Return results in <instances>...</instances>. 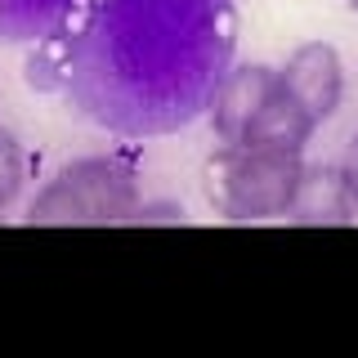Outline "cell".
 Instances as JSON below:
<instances>
[{"label":"cell","instance_id":"6da1fadb","mask_svg":"<svg viewBox=\"0 0 358 358\" xmlns=\"http://www.w3.org/2000/svg\"><path fill=\"white\" fill-rule=\"evenodd\" d=\"M233 50V0H72L31 45L22 76L94 126L152 139L206 117Z\"/></svg>","mask_w":358,"mask_h":358},{"label":"cell","instance_id":"7a4b0ae2","mask_svg":"<svg viewBox=\"0 0 358 358\" xmlns=\"http://www.w3.org/2000/svg\"><path fill=\"white\" fill-rule=\"evenodd\" d=\"M139 201V175L121 157H81L41 188L22 220L31 229H108L130 224Z\"/></svg>","mask_w":358,"mask_h":358},{"label":"cell","instance_id":"3957f363","mask_svg":"<svg viewBox=\"0 0 358 358\" xmlns=\"http://www.w3.org/2000/svg\"><path fill=\"white\" fill-rule=\"evenodd\" d=\"M305 162L300 152H251L224 143L220 157L206 162V201L229 224L282 220L300 188Z\"/></svg>","mask_w":358,"mask_h":358},{"label":"cell","instance_id":"277c9868","mask_svg":"<svg viewBox=\"0 0 358 358\" xmlns=\"http://www.w3.org/2000/svg\"><path fill=\"white\" fill-rule=\"evenodd\" d=\"M291 94L305 103L318 121H327L345 99V63H341V50L331 41H305L291 50L287 67L278 72Z\"/></svg>","mask_w":358,"mask_h":358},{"label":"cell","instance_id":"5b68a950","mask_svg":"<svg viewBox=\"0 0 358 358\" xmlns=\"http://www.w3.org/2000/svg\"><path fill=\"white\" fill-rule=\"evenodd\" d=\"M273 90H278L273 67H264V63L229 67L220 90H215V99H210V108H206V121H210V130H215V139L220 143H242L251 117L264 108V99L273 94Z\"/></svg>","mask_w":358,"mask_h":358},{"label":"cell","instance_id":"8992f818","mask_svg":"<svg viewBox=\"0 0 358 358\" xmlns=\"http://www.w3.org/2000/svg\"><path fill=\"white\" fill-rule=\"evenodd\" d=\"M318 126L322 121L278 81V90L264 99V108L251 117V126H246L238 148H251V152H305V143L313 139Z\"/></svg>","mask_w":358,"mask_h":358},{"label":"cell","instance_id":"52a82bcc","mask_svg":"<svg viewBox=\"0 0 358 358\" xmlns=\"http://www.w3.org/2000/svg\"><path fill=\"white\" fill-rule=\"evenodd\" d=\"M354 215L358 210L341 166H305L291 210L282 220L296 224V229H345V224H354Z\"/></svg>","mask_w":358,"mask_h":358},{"label":"cell","instance_id":"ba28073f","mask_svg":"<svg viewBox=\"0 0 358 358\" xmlns=\"http://www.w3.org/2000/svg\"><path fill=\"white\" fill-rule=\"evenodd\" d=\"M72 0H0V41L9 45H36L59 27Z\"/></svg>","mask_w":358,"mask_h":358},{"label":"cell","instance_id":"9c48e42d","mask_svg":"<svg viewBox=\"0 0 358 358\" xmlns=\"http://www.w3.org/2000/svg\"><path fill=\"white\" fill-rule=\"evenodd\" d=\"M22 179H27V152H22V143H18L14 130L0 126V210L14 206Z\"/></svg>","mask_w":358,"mask_h":358},{"label":"cell","instance_id":"30bf717a","mask_svg":"<svg viewBox=\"0 0 358 358\" xmlns=\"http://www.w3.org/2000/svg\"><path fill=\"white\" fill-rule=\"evenodd\" d=\"M130 224H143V229H152V224H171V229H184L188 224V210L179 206V201H139L134 206Z\"/></svg>","mask_w":358,"mask_h":358},{"label":"cell","instance_id":"8fae6325","mask_svg":"<svg viewBox=\"0 0 358 358\" xmlns=\"http://www.w3.org/2000/svg\"><path fill=\"white\" fill-rule=\"evenodd\" d=\"M341 175L350 184V197H354V210H358V134L345 143V157H341Z\"/></svg>","mask_w":358,"mask_h":358},{"label":"cell","instance_id":"7c38bea8","mask_svg":"<svg viewBox=\"0 0 358 358\" xmlns=\"http://www.w3.org/2000/svg\"><path fill=\"white\" fill-rule=\"evenodd\" d=\"M345 5H350V9H354V14H358V0H345Z\"/></svg>","mask_w":358,"mask_h":358}]
</instances>
